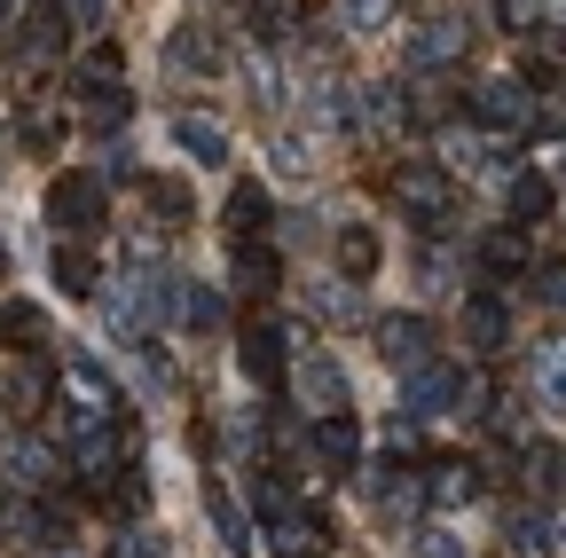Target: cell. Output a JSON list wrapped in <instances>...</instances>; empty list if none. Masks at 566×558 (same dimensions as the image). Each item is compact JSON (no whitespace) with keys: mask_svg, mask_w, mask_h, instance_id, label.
Wrapping results in <instances>:
<instances>
[{"mask_svg":"<svg viewBox=\"0 0 566 558\" xmlns=\"http://www.w3.org/2000/svg\"><path fill=\"white\" fill-rule=\"evenodd\" d=\"M527 464H535V480H543V487H566V456H558V449H543V441H535V449H527Z\"/></svg>","mask_w":566,"mask_h":558,"instance_id":"obj_37","label":"cell"},{"mask_svg":"<svg viewBox=\"0 0 566 558\" xmlns=\"http://www.w3.org/2000/svg\"><path fill=\"white\" fill-rule=\"evenodd\" d=\"M300 401H307V417H338L346 409V370H338L331 346H307L300 355Z\"/></svg>","mask_w":566,"mask_h":558,"instance_id":"obj_6","label":"cell"},{"mask_svg":"<svg viewBox=\"0 0 566 558\" xmlns=\"http://www.w3.org/2000/svg\"><path fill=\"white\" fill-rule=\"evenodd\" d=\"M535 134H566V95H535Z\"/></svg>","mask_w":566,"mask_h":558,"instance_id":"obj_38","label":"cell"},{"mask_svg":"<svg viewBox=\"0 0 566 558\" xmlns=\"http://www.w3.org/2000/svg\"><path fill=\"white\" fill-rule=\"evenodd\" d=\"M111 558H158V543H150V535H118V550H111Z\"/></svg>","mask_w":566,"mask_h":558,"instance_id":"obj_43","label":"cell"},{"mask_svg":"<svg viewBox=\"0 0 566 558\" xmlns=\"http://www.w3.org/2000/svg\"><path fill=\"white\" fill-rule=\"evenodd\" d=\"M0 267H9V252H0Z\"/></svg>","mask_w":566,"mask_h":558,"instance_id":"obj_47","label":"cell"},{"mask_svg":"<svg viewBox=\"0 0 566 558\" xmlns=\"http://www.w3.org/2000/svg\"><path fill=\"white\" fill-rule=\"evenodd\" d=\"M55 284H63L71 299H103V275H95V260H87L80 244H55Z\"/></svg>","mask_w":566,"mask_h":558,"instance_id":"obj_20","label":"cell"},{"mask_svg":"<svg viewBox=\"0 0 566 558\" xmlns=\"http://www.w3.org/2000/svg\"><path fill=\"white\" fill-rule=\"evenodd\" d=\"M174 143H181L197 166H221V158H229V134L212 126V118H197V110H181V118H174Z\"/></svg>","mask_w":566,"mask_h":558,"instance_id":"obj_18","label":"cell"},{"mask_svg":"<svg viewBox=\"0 0 566 558\" xmlns=\"http://www.w3.org/2000/svg\"><path fill=\"white\" fill-rule=\"evenodd\" d=\"M338 275L346 284H370L378 275V236L370 229H338Z\"/></svg>","mask_w":566,"mask_h":558,"instance_id":"obj_22","label":"cell"},{"mask_svg":"<svg viewBox=\"0 0 566 558\" xmlns=\"http://www.w3.org/2000/svg\"><path fill=\"white\" fill-rule=\"evenodd\" d=\"M495 24H504V32H543V0H495Z\"/></svg>","mask_w":566,"mask_h":558,"instance_id":"obj_33","label":"cell"},{"mask_svg":"<svg viewBox=\"0 0 566 558\" xmlns=\"http://www.w3.org/2000/svg\"><path fill=\"white\" fill-rule=\"evenodd\" d=\"M48 221H55L63 236L103 229V181H95V173H55V181H48Z\"/></svg>","mask_w":566,"mask_h":558,"instance_id":"obj_3","label":"cell"},{"mask_svg":"<svg viewBox=\"0 0 566 558\" xmlns=\"http://www.w3.org/2000/svg\"><path fill=\"white\" fill-rule=\"evenodd\" d=\"M386 449H394V456H409V449H417V425H409V417H394V433H386Z\"/></svg>","mask_w":566,"mask_h":558,"instance_id":"obj_45","label":"cell"},{"mask_svg":"<svg viewBox=\"0 0 566 558\" xmlns=\"http://www.w3.org/2000/svg\"><path fill=\"white\" fill-rule=\"evenodd\" d=\"M457 370H441V362H424V370H401V409L409 417H441V409H457Z\"/></svg>","mask_w":566,"mask_h":558,"instance_id":"obj_8","label":"cell"},{"mask_svg":"<svg viewBox=\"0 0 566 558\" xmlns=\"http://www.w3.org/2000/svg\"><path fill=\"white\" fill-rule=\"evenodd\" d=\"M315 456H323L331 472H354V456H363V425H354V409L315 417Z\"/></svg>","mask_w":566,"mask_h":558,"instance_id":"obj_10","label":"cell"},{"mask_svg":"<svg viewBox=\"0 0 566 558\" xmlns=\"http://www.w3.org/2000/svg\"><path fill=\"white\" fill-rule=\"evenodd\" d=\"M378 355L394 370H424V362H433V323H424V315H386L378 323Z\"/></svg>","mask_w":566,"mask_h":558,"instance_id":"obj_7","label":"cell"},{"mask_svg":"<svg viewBox=\"0 0 566 558\" xmlns=\"http://www.w3.org/2000/svg\"><path fill=\"white\" fill-rule=\"evenodd\" d=\"M527 378H535V401H543L551 417H566V338H543V346H535Z\"/></svg>","mask_w":566,"mask_h":558,"instance_id":"obj_11","label":"cell"},{"mask_svg":"<svg viewBox=\"0 0 566 558\" xmlns=\"http://www.w3.org/2000/svg\"><path fill=\"white\" fill-rule=\"evenodd\" d=\"M424 496H433L441 512H457V504L480 496V472H472V464H433V472H424Z\"/></svg>","mask_w":566,"mask_h":558,"instance_id":"obj_19","label":"cell"},{"mask_svg":"<svg viewBox=\"0 0 566 558\" xmlns=\"http://www.w3.org/2000/svg\"><path fill=\"white\" fill-rule=\"evenodd\" d=\"M315 307H323V315H338V323H346V315H363V299H354V284H338V292H323Z\"/></svg>","mask_w":566,"mask_h":558,"instance_id":"obj_42","label":"cell"},{"mask_svg":"<svg viewBox=\"0 0 566 558\" xmlns=\"http://www.w3.org/2000/svg\"><path fill=\"white\" fill-rule=\"evenodd\" d=\"M103 9H111V0H63V17H71V24H95Z\"/></svg>","mask_w":566,"mask_h":558,"instance_id":"obj_44","label":"cell"},{"mask_svg":"<svg viewBox=\"0 0 566 558\" xmlns=\"http://www.w3.org/2000/svg\"><path fill=\"white\" fill-rule=\"evenodd\" d=\"M472 118H480V126H504V134L535 126V95H527V80H480V87H472Z\"/></svg>","mask_w":566,"mask_h":558,"instance_id":"obj_5","label":"cell"},{"mask_svg":"<svg viewBox=\"0 0 566 558\" xmlns=\"http://www.w3.org/2000/svg\"><path fill=\"white\" fill-rule=\"evenodd\" d=\"M0 480L24 487V496H40V487L55 480V472H48V449H40V441H0Z\"/></svg>","mask_w":566,"mask_h":558,"instance_id":"obj_12","label":"cell"},{"mask_svg":"<svg viewBox=\"0 0 566 558\" xmlns=\"http://www.w3.org/2000/svg\"><path fill=\"white\" fill-rule=\"evenodd\" d=\"M512 550H520V558H543V550H551V543H543V519H520V527H512Z\"/></svg>","mask_w":566,"mask_h":558,"instance_id":"obj_40","label":"cell"},{"mask_svg":"<svg viewBox=\"0 0 566 558\" xmlns=\"http://www.w3.org/2000/svg\"><path fill=\"white\" fill-rule=\"evenodd\" d=\"M87 126H95V134L126 126V87H95V103H87Z\"/></svg>","mask_w":566,"mask_h":558,"instance_id":"obj_34","label":"cell"},{"mask_svg":"<svg viewBox=\"0 0 566 558\" xmlns=\"http://www.w3.org/2000/svg\"><path fill=\"white\" fill-rule=\"evenodd\" d=\"M40 338H48V315L40 307H24V299L0 307V346H40Z\"/></svg>","mask_w":566,"mask_h":558,"instance_id":"obj_26","label":"cell"},{"mask_svg":"<svg viewBox=\"0 0 566 558\" xmlns=\"http://www.w3.org/2000/svg\"><path fill=\"white\" fill-rule=\"evenodd\" d=\"M394 197H401V213H417L424 229H449V213H457V189H449V166H401L394 173Z\"/></svg>","mask_w":566,"mask_h":558,"instance_id":"obj_2","label":"cell"},{"mask_svg":"<svg viewBox=\"0 0 566 558\" xmlns=\"http://www.w3.org/2000/svg\"><path fill=\"white\" fill-rule=\"evenodd\" d=\"M315 118H323V126H354V87H323Z\"/></svg>","mask_w":566,"mask_h":558,"instance_id":"obj_36","label":"cell"},{"mask_svg":"<svg viewBox=\"0 0 566 558\" xmlns=\"http://www.w3.org/2000/svg\"><path fill=\"white\" fill-rule=\"evenodd\" d=\"M441 166H449V173H480V166H488V143H480V134H464V126H449V134H441Z\"/></svg>","mask_w":566,"mask_h":558,"instance_id":"obj_28","label":"cell"},{"mask_svg":"<svg viewBox=\"0 0 566 558\" xmlns=\"http://www.w3.org/2000/svg\"><path fill=\"white\" fill-rule=\"evenodd\" d=\"M244 378H252V386H275V378H283V330H275V323H252V330H244Z\"/></svg>","mask_w":566,"mask_h":558,"instance_id":"obj_14","label":"cell"},{"mask_svg":"<svg viewBox=\"0 0 566 558\" xmlns=\"http://www.w3.org/2000/svg\"><path fill=\"white\" fill-rule=\"evenodd\" d=\"M268 543H275V558H315V550H323V527L292 504L283 519H268Z\"/></svg>","mask_w":566,"mask_h":558,"instance_id":"obj_17","label":"cell"},{"mask_svg":"<svg viewBox=\"0 0 566 558\" xmlns=\"http://www.w3.org/2000/svg\"><path fill=\"white\" fill-rule=\"evenodd\" d=\"M551 307H566V260H543V284H535Z\"/></svg>","mask_w":566,"mask_h":558,"instance_id":"obj_41","label":"cell"},{"mask_svg":"<svg viewBox=\"0 0 566 558\" xmlns=\"http://www.w3.org/2000/svg\"><path fill=\"white\" fill-rule=\"evenodd\" d=\"M150 197H158L166 221H189V189H181V181H150Z\"/></svg>","mask_w":566,"mask_h":558,"instance_id":"obj_39","label":"cell"},{"mask_svg":"<svg viewBox=\"0 0 566 558\" xmlns=\"http://www.w3.org/2000/svg\"><path fill=\"white\" fill-rule=\"evenodd\" d=\"M260 221H268V189H260V181H237V197H229V229L252 236Z\"/></svg>","mask_w":566,"mask_h":558,"instance_id":"obj_30","label":"cell"},{"mask_svg":"<svg viewBox=\"0 0 566 558\" xmlns=\"http://www.w3.org/2000/svg\"><path fill=\"white\" fill-rule=\"evenodd\" d=\"M370 487H378V512H386V519H409V512H424V504H433L417 472H401V480H386V472H378Z\"/></svg>","mask_w":566,"mask_h":558,"instance_id":"obj_23","label":"cell"},{"mask_svg":"<svg viewBox=\"0 0 566 558\" xmlns=\"http://www.w3.org/2000/svg\"><path fill=\"white\" fill-rule=\"evenodd\" d=\"M449 55H464V24H424L409 48V63H449Z\"/></svg>","mask_w":566,"mask_h":558,"instance_id":"obj_27","label":"cell"},{"mask_svg":"<svg viewBox=\"0 0 566 558\" xmlns=\"http://www.w3.org/2000/svg\"><path fill=\"white\" fill-rule=\"evenodd\" d=\"M504 197H512V221H543V213H551V181H543V173H512Z\"/></svg>","mask_w":566,"mask_h":558,"instance_id":"obj_29","label":"cell"},{"mask_svg":"<svg viewBox=\"0 0 566 558\" xmlns=\"http://www.w3.org/2000/svg\"><path fill=\"white\" fill-rule=\"evenodd\" d=\"M268 158H275L283 181H307V173H315V134H300V126H292V134H275V150H268Z\"/></svg>","mask_w":566,"mask_h":558,"instance_id":"obj_24","label":"cell"},{"mask_svg":"<svg viewBox=\"0 0 566 558\" xmlns=\"http://www.w3.org/2000/svg\"><path fill=\"white\" fill-rule=\"evenodd\" d=\"M464 338H472V355H504V299L495 292L464 299Z\"/></svg>","mask_w":566,"mask_h":558,"instance_id":"obj_15","label":"cell"},{"mask_svg":"<svg viewBox=\"0 0 566 558\" xmlns=\"http://www.w3.org/2000/svg\"><path fill=\"white\" fill-rule=\"evenodd\" d=\"M55 386H63V409H71V425H80V433H87V425H118V417H126V401H118L111 370H103V362H87V355H80V362H63V378H55Z\"/></svg>","mask_w":566,"mask_h":558,"instance_id":"obj_1","label":"cell"},{"mask_svg":"<svg viewBox=\"0 0 566 558\" xmlns=\"http://www.w3.org/2000/svg\"><path fill=\"white\" fill-rule=\"evenodd\" d=\"M346 24L354 32H386L394 24V0H346Z\"/></svg>","mask_w":566,"mask_h":558,"instance_id":"obj_35","label":"cell"},{"mask_svg":"<svg viewBox=\"0 0 566 558\" xmlns=\"http://www.w3.org/2000/svg\"><path fill=\"white\" fill-rule=\"evenodd\" d=\"M181 315H189V330H221L229 323V299L212 292V284H181Z\"/></svg>","mask_w":566,"mask_h":558,"instance_id":"obj_25","label":"cell"},{"mask_svg":"<svg viewBox=\"0 0 566 558\" xmlns=\"http://www.w3.org/2000/svg\"><path fill=\"white\" fill-rule=\"evenodd\" d=\"M71 464H80L87 487H103V496H111V487L126 480V417H118V425H87L80 449H71Z\"/></svg>","mask_w":566,"mask_h":558,"instance_id":"obj_4","label":"cell"},{"mask_svg":"<svg viewBox=\"0 0 566 558\" xmlns=\"http://www.w3.org/2000/svg\"><path fill=\"white\" fill-rule=\"evenodd\" d=\"M205 519H212V535H221L229 558H252V527H244V512H237V496L221 480H205Z\"/></svg>","mask_w":566,"mask_h":558,"instance_id":"obj_9","label":"cell"},{"mask_svg":"<svg viewBox=\"0 0 566 558\" xmlns=\"http://www.w3.org/2000/svg\"><path fill=\"white\" fill-rule=\"evenodd\" d=\"M520 63H527L535 87H566V32H558V24L527 32V55H520Z\"/></svg>","mask_w":566,"mask_h":558,"instance_id":"obj_13","label":"cell"},{"mask_svg":"<svg viewBox=\"0 0 566 558\" xmlns=\"http://www.w3.org/2000/svg\"><path fill=\"white\" fill-rule=\"evenodd\" d=\"M417 558H472V543L457 527H417Z\"/></svg>","mask_w":566,"mask_h":558,"instance_id":"obj_32","label":"cell"},{"mask_svg":"<svg viewBox=\"0 0 566 558\" xmlns=\"http://www.w3.org/2000/svg\"><path fill=\"white\" fill-rule=\"evenodd\" d=\"M480 267H488V275H520V267H527V236H512V229L488 236V244H480Z\"/></svg>","mask_w":566,"mask_h":558,"instance_id":"obj_31","label":"cell"},{"mask_svg":"<svg viewBox=\"0 0 566 558\" xmlns=\"http://www.w3.org/2000/svg\"><path fill=\"white\" fill-rule=\"evenodd\" d=\"M275 275H283V260H275L260 236H244V244H237V292H275Z\"/></svg>","mask_w":566,"mask_h":558,"instance_id":"obj_21","label":"cell"},{"mask_svg":"<svg viewBox=\"0 0 566 558\" xmlns=\"http://www.w3.org/2000/svg\"><path fill=\"white\" fill-rule=\"evenodd\" d=\"M543 543H551V550H558V558H566V504H558V512H551V519H543Z\"/></svg>","mask_w":566,"mask_h":558,"instance_id":"obj_46","label":"cell"},{"mask_svg":"<svg viewBox=\"0 0 566 558\" xmlns=\"http://www.w3.org/2000/svg\"><path fill=\"white\" fill-rule=\"evenodd\" d=\"M174 63H181V72H221L229 48H221V32H212V24H181V32H174Z\"/></svg>","mask_w":566,"mask_h":558,"instance_id":"obj_16","label":"cell"}]
</instances>
